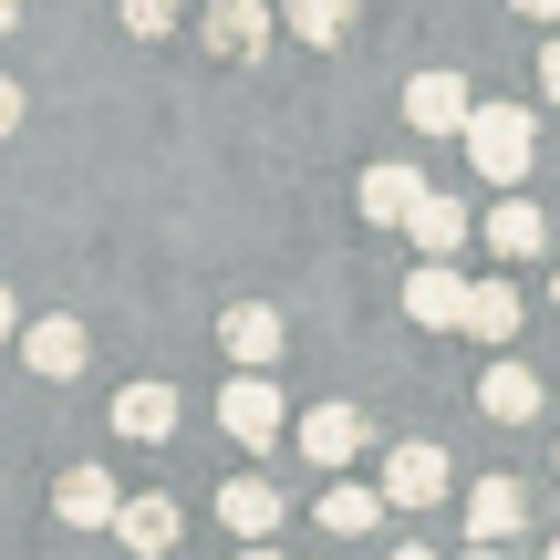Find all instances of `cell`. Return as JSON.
<instances>
[{"mask_svg": "<svg viewBox=\"0 0 560 560\" xmlns=\"http://www.w3.org/2000/svg\"><path fill=\"white\" fill-rule=\"evenodd\" d=\"M115 11H125V32L156 42V32H177V21H187V0H115Z\"/></svg>", "mask_w": 560, "mask_h": 560, "instance_id": "obj_22", "label": "cell"}, {"mask_svg": "<svg viewBox=\"0 0 560 560\" xmlns=\"http://www.w3.org/2000/svg\"><path fill=\"white\" fill-rule=\"evenodd\" d=\"M363 0H291V42H312V52H332L342 32H353Z\"/></svg>", "mask_w": 560, "mask_h": 560, "instance_id": "obj_21", "label": "cell"}, {"mask_svg": "<svg viewBox=\"0 0 560 560\" xmlns=\"http://www.w3.org/2000/svg\"><path fill=\"white\" fill-rule=\"evenodd\" d=\"M457 312H467V270L457 260H416V280H405V322H416V332H457Z\"/></svg>", "mask_w": 560, "mask_h": 560, "instance_id": "obj_4", "label": "cell"}, {"mask_svg": "<svg viewBox=\"0 0 560 560\" xmlns=\"http://www.w3.org/2000/svg\"><path fill=\"white\" fill-rule=\"evenodd\" d=\"M115 436L166 446V436H177V384H156V374H145V384H125V395H115Z\"/></svg>", "mask_w": 560, "mask_h": 560, "instance_id": "obj_7", "label": "cell"}, {"mask_svg": "<svg viewBox=\"0 0 560 560\" xmlns=\"http://www.w3.org/2000/svg\"><path fill=\"white\" fill-rule=\"evenodd\" d=\"M550 560H560V540H550Z\"/></svg>", "mask_w": 560, "mask_h": 560, "instance_id": "obj_31", "label": "cell"}, {"mask_svg": "<svg viewBox=\"0 0 560 560\" xmlns=\"http://www.w3.org/2000/svg\"><path fill=\"white\" fill-rule=\"evenodd\" d=\"M520 529H529V488L520 478H478V488H467V540H478V550H509Z\"/></svg>", "mask_w": 560, "mask_h": 560, "instance_id": "obj_3", "label": "cell"}, {"mask_svg": "<svg viewBox=\"0 0 560 560\" xmlns=\"http://www.w3.org/2000/svg\"><path fill=\"white\" fill-rule=\"evenodd\" d=\"M467 166H478L488 187H520L529 177V156H540V125L520 115V104H467Z\"/></svg>", "mask_w": 560, "mask_h": 560, "instance_id": "obj_1", "label": "cell"}, {"mask_svg": "<svg viewBox=\"0 0 560 560\" xmlns=\"http://www.w3.org/2000/svg\"><path fill=\"white\" fill-rule=\"evenodd\" d=\"M11 125H21V83L0 73V136H11Z\"/></svg>", "mask_w": 560, "mask_h": 560, "instance_id": "obj_23", "label": "cell"}, {"mask_svg": "<svg viewBox=\"0 0 560 560\" xmlns=\"http://www.w3.org/2000/svg\"><path fill=\"white\" fill-rule=\"evenodd\" d=\"M467 104H478L467 73H416V83H405V125H416V136H457Z\"/></svg>", "mask_w": 560, "mask_h": 560, "instance_id": "obj_6", "label": "cell"}, {"mask_svg": "<svg viewBox=\"0 0 560 560\" xmlns=\"http://www.w3.org/2000/svg\"><path fill=\"white\" fill-rule=\"evenodd\" d=\"M52 509H62L73 529H104V520H115V478H104V467H73V478L52 488Z\"/></svg>", "mask_w": 560, "mask_h": 560, "instance_id": "obj_19", "label": "cell"}, {"mask_svg": "<svg viewBox=\"0 0 560 560\" xmlns=\"http://www.w3.org/2000/svg\"><path fill=\"white\" fill-rule=\"evenodd\" d=\"M478 405L499 425H540V374H529V363H488V374H478Z\"/></svg>", "mask_w": 560, "mask_h": 560, "instance_id": "obj_15", "label": "cell"}, {"mask_svg": "<svg viewBox=\"0 0 560 560\" xmlns=\"http://www.w3.org/2000/svg\"><path fill=\"white\" fill-rule=\"evenodd\" d=\"M353 198H363V219H374V229H405V208L425 198V177H416L405 156H374V166H363V187H353Z\"/></svg>", "mask_w": 560, "mask_h": 560, "instance_id": "obj_8", "label": "cell"}, {"mask_svg": "<svg viewBox=\"0 0 560 560\" xmlns=\"http://www.w3.org/2000/svg\"><path fill=\"white\" fill-rule=\"evenodd\" d=\"M301 457H312V467L363 457V405H312V416H301Z\"/></svg>", "mask_w": 560, "mask_h": 560, "instance_id": "obj_12", "label": "cell"}, {"mask_svg": "<svg viewBox=\"0 0 560 560\" xmlns=\"http://www.w3.org/2000/svg\"><path fill=\"white\" fill-rule=\"evenodd\" d=\"M11 21H21V0H0V42H11Z\"/></svg>", "mask_w": 560, "mask_h": 560, "instance_id": "obj_27", "label": "cell"}, {"mask_svg": "<svg viewBox=\"0 0 560 560\" xmlns=\"http://www.w3.org/2000/svg\"><path fill=\"white\" fill-rule=\"evenodd\" d=\"M219 342L249 363V374H260V363H280V342H291V332H280V312H270V301H240V312L219 322Z\"/></svg>", "mask_w": 560, "mask_h": 560, "instance_id": "obj_16", "label": "cell"}, {"mask_svg": "<svg viewBox=\"0 0 560 560\" xmlns=\"http://www.w3.org/2000/svg\"><path fill=\"white\" fill-rule=\"evenodd\" d=\"M488 249H499V260H540L550 249V208L540 198H499L488 208Z\"/></svg>", "mask_w": 560, "mask_h": 560, "instance_id": "obj_10", "label": "cell"}, {"mask_svg": "<svg viewBox=\"0 0 560 560\" xmlns=\"http://www.w3.org/2000/svg\"><path fill=\"white\" fill-rule=\"evenodd\" d=\"M260 42H270V11H260V0H219V11H208V52H219V62H249Z\"/></svg>", "mask_w": 560, "mask_h": 560, "instance_id": "obj_17", "label": "cell"}, {"mask_svg": "<svg viewBox=\"0 0 560 560\" xmlns=\"http://www.w3.org/2000/svg\"><path fill=\"white\" fill-rule=\"evenodd\" d=\"M540 83H550V104H560V42H540Z\"/></svg>", "mask_w": 560, "mask_h": 560, "instance_id": "obj_25", "label": "cell"}, {"mask_svg": "<svg viewBox=\"0 0 560 560\" xmlns=\"http://www.w3.org/2000/svg\"><path fill=\"white\" fill-rule=\"evenodd\" d=\"M395 560H436V550H395Z\"/></svg>", "mask_w": 560, "mask_h": 560, "instance_id": "obj_28", "label": "cell"}, {"mask_svg": "<svg viewBox=\"0 0 560 560\" xmlns=\"http://www.w3.org/2000/svg\"><path fill=\"white\" fill-rule=\"evenodd\" d=\"M457 332H478V342H509V332H520V291H509V280H467V312H457Z\"/></svg>", "mask_w": 560, "mask_h": 560, "instance_id": "obj_18", "label": "cell"}, {"mask_svg": "<svg viewBox=\"0 0 560 560\" xmlns=\"http://www.w3.org/2000/svg\"><path fill=\"white\" fill-rule=\"evenodd\" d=\"M550 291H560V280H550Z\"/></svg>", "mask_w": 560, "mask_h": 560, "instance_id": "obj_32", "label": "cell"}, {"mask_svg": "<svg viewBox=\"0 0 560 560\" xmlns=\"http://www.w3.org/2000/svg\"><path fill=\"white\" fill-rule=\"evenodd\" d=\"M21 363H32L42 384H62V374H83V322H21Z\"/></svg>", "mask_w": 560, "mask_h": 560, "instance_id": "obj_11", "label": "cell"}, {"mask_svg": "<svg viewBox=\"0 0 560 560\" xmlns=\"http://www.w3.org/2000/svg\"><path fill=\"white\" fill-rule=\"evenodd\" d=\"M104 529H115L136 560H166V550H177V499H115V520H104Z\"/></svg>", "mask_w": 560, "mask_h": 560, "instance_id": "obj_9", "label": "cell"}, {"mask_svg": "<svg viewBox=\"0 0 560 560\" xmlns=\"http://www.w3.org/2000/svg\"><path fill=\"white\" fill-rule=\"evenodd\" d=\"M509 11H520V21H540V32H550V21H560V0H509Z\"/></svg>", "mask_w": 560, "mask_h": 560, "instance_id": "obj_24", "label": "cell"}, {"mask_svg": "<svg viewBox=\"0 0 560 560\" xmlns=\"http://www.w3.org/2000/svg\"><path fill=\"white\" fill-rule=\"evenodd\" d=\"M405 229H416V249H425V260H457V249H467V208L446 198V187H425V198L405 208Z\"/></svg>", "mask_w": 560, "mask_h": 560, "instance_id": "obj_14", "label": "cell"}, {"mask_svg": "<svg viewBox=\"0 0 560 560\" xmlns=\"http://www.w3.org/2000/svg\"><path fill=\"white\" fill-rule=\"evenodd\" d=\"M11 332H21V301H11V291H0V342H11Z\"/></svg>", "mask_w": 560, "mask_h": 560, "instance_id": "obj_26", "label": "cell"}, {"mask_svg": "<svg viewBox=\"0 0 560 560\" xmlns=\"http://www.w3.org/2000/svg\"><path fill=\"white\" fill-rule=\"evenodd\" d=\"M219 520L240 529V540H270V529L291 520V499H280L270 478H229V488H219Z\"/></svg>", "mask_w": 560, "mask_h": 560, "instance_id": "obj_13", "label": "cell"}, {"mask_svg": "<svg viewBox=\"0 0 560 560\" xmlns=\"http://www.w3.org/2000/svg\"><path fill=\"white\" fill-rule=\"evenodd\" d=\"M446 488H457V478H446V446H395V457H384V488H374V499L384 509H436L446 499Z\"/></svg>", "mask_w": 560, "mask_h": 560, "instance_id": "obj_2", "label": "cell"}, {"mask_svg": "<svg viewBox=\"0 0 560 560\" xmlns=\"http://www.w3.org/2000/svg\"><path fill=\"white\" fill-rule=\"evenodd\" d=\"M467 560H509V550H467Z\"/></svg>", "mask_w": 560, "mask_h": 560, "instance_id": "obj_29", "label": "cell"}, {"mask_svg": "<svg viewBox=\"0 0 560 560\" xmlns=\"http://www.w3.org/2000/svg\"><path fill=\"white\" fill-rule=\"evenodd\" d=\"M219 425H229L240 446H280V384H270V374H240V384L219 395Z\"/></svg>", "mask_w": 560, "mask_h": 560, "instance_id": "obj_5", "label": "cell"}, {"mask_svg": "<svg viewBox=\"0 0 560 560\" xmlns=\"http://www.w3.org/2000/svg\"><path fill=\"white\" fill-rule=\"evenodd\" d=\"M374 520H384V499H374V488H353V478H342V488H322V529H332V540H363Z\"/></svg>", "mask_w": 560, "mask_h": 560, "instance_id": "obj_20", "label": "cell"}, {"mask_svg": "<svg viewBox=\"0 0 560 560\" xmlns=\"http://www.w3.org/2000/svg\"><path fill=\"white\" fill-rule=\"evenodd\" d=\"M240 560H270V550H240Z\"/></svg>", "mask_w": 560, "mask_h": 560, "instance_id": "obj_30", "label": "cell"}]
</instances>
